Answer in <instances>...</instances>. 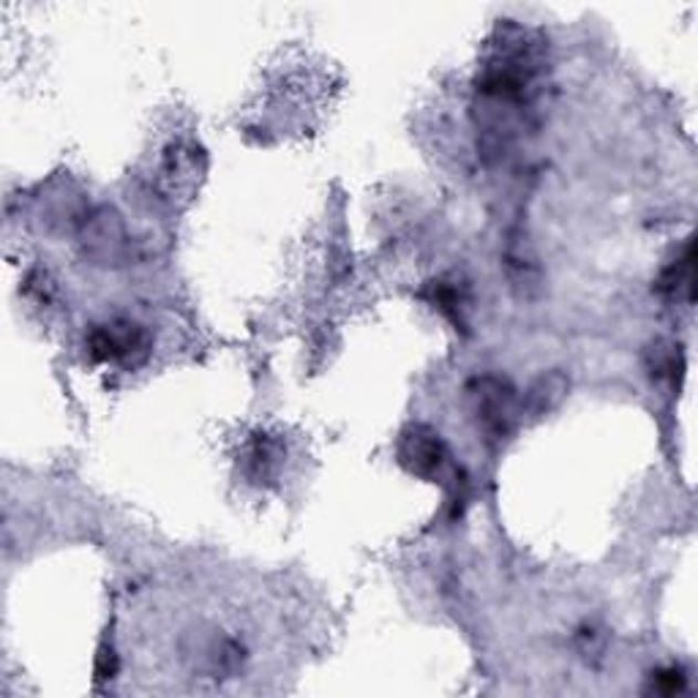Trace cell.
Wrapping results in <instances>:
<instances>
[{
  "mask_svg": "<svg viewBox=\"0 0 698 698\" xmlns=\"http://www.w3.org/2000/svg\"><path fill=\"white\" fill-rule=\"evenodd\" d=\"M145 347V333L132 322H113L102 325L87 338V350L96 361H128L137 350Z\"/></svg>",
  "mask_w": 698,
  "mask_h": 698,
  "instance_id": "obj_1",
  "label": "cell"
},
{
  "mask_svg": "<svg viewBox=\"0 0 698 698\" xmlns=\"http://www.w3.org/2000/svg\"><path fill=\"white\" fill-rule=\"evenodd\" d=\"M402 456H404V461L413 465L415 472H439V467H442V461H445L439 439L434 437V434H420V431L409 434V437L404 439Z\"/></svg>",
  "mask_w": 698,
  "mask_h": 698,
  "instance_id": "obj_2",
  "label": "cell"
}]
</instances>
